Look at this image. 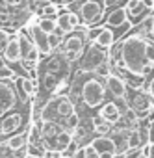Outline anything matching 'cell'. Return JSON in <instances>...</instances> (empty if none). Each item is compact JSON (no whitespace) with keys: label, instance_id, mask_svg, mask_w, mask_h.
Listing matches in <instances>:
<instances>
[{"label":"cell","instance_id":"83f0119b","mask_svg":"<svg viewBox=\"0 0 154 158\" xmlns=\"http://www.w3.org/2000/svg\"><path fill=\"white\" fill-rule=\"evenodd\" d=\"M148 19H150V30H148V37L154 41V10L148 13Z\"/></svg>","mask_w":154,"mask_h":158},{"label":"cell","instance_id":"3957f363","mask_svg":"<svg viewBox=\"0 0 154 158\" xmlns=\"http://www.w3.org/2000/svg\"><path fill=\"white\" fill-rule=\"evenodd\" d=\"M76 114V106L74 102L71 101L69 95H54V97H48L47 102L43 104L41 108V119H47V121H54L58 125H65V121Z\"/></svg>","mask_w":154,"mask_h":158},{"label":"cell","instance_id":"7402d4cb","mask_svg":"<svg viewBox=\"0 0 154 158\" xmlns=\"http://www.w3.org/2000/svg\"><path fill=\"white\" fill-rule=\"evenodd\" d=\"M143 145H145V141H143V138H141L139 128H137V127H132L130 132H128V152H134V151L141 149Z\"/></svg>","mask_w":154,"mask_h":158},{"label":"cell","instance_id":"8d00e7d4","mask_svg":"<svg viewBox=\"0 0 154 158\" xmlns=\"http://www.w3.org/2000/svg\"><path fill=\"white\" fill-rule=\"evenodd\" d=\"M152 2H154V0H152Z\"/></svg>","mask_w":154,"mask_h":158},{"label":"cell","instance_id":"4316f807","mask_svg":"<svg viewBox=\"0 0 154 158\" xmlns=\"http://www.w3.org/2000/svg\"><path fill=\"white\" fill-rule=\"evenodd\" d=\"M145 91L148 93V97H150V101H152V104H154V76L147 80V84H145Z\"/></svg>","mask_w":154,"mask_h":158},{"label":"cell","instance_id":"9a60e30c","mask_svg":"<svg viewBox=\"0 0 154 158\" xmlns=\"http://www.w3.org/2000/svg\"><path fill=\"white\" fill-rule=\"evenodd\" d=\"M17 88L21 89L22 101H32L39 93V78L37 76H22L17 80Z\"/></svg>","mask_w":154,"mask_h":158},{"label":"cell","instance_id":"d6986e66","mask_svg":"<svg viewBox=\"0 0 154 158\" xmlns=\"http://www.w3.org/2000/svg\"><path fill=\"white\" fill-rule=\"evenodd\" d=\"M4 145L8 147V151H17V149L28 147V132L26 130H21L17 134L8 136V139L4 141Z\"/></svg>","mask_w":154,"mask_h":158},{"label":"cell","instance_id":"52a82bcc","mask_svg":"<svg viewBox=\"0 0 154 158\" xmlns=\"http://www.w3.org/2000/svg\"><path fill=\"white\" fill-rule=\"evenodd\" d=\"M19 102L17 84H13L11 78H0V117L13 112Z\"/></svg>","mask_w":154,"mask_h":158},{"label":"cell","instance_id":"ba28073f","mask_svg":"<svg viewBox=\"0 0 154 158\" xmlns=\"http://www.w3.org/2000/svg\"><path fill=\"white\" fill-rule=\"evenodd\" d=\"M106 60H108V50L97 47L95 43H87V47H86L80 61H78V69H82V71H95Z\"/></svg>","mask_w":154,"mask_h":158},{"label":"cell","instance_id":"d6a6232c","mask_svg":"<svg viewBox=\"0 0 154 158\" xmlns=\"http://www.w3.org/2000/svg\"><path fill=\"white\" fill-rule=\"evenodd\" d=\"M143 2H145V4H147L150 10H154V2H152V0H143Z\"/></svg>","mask_w":154,"mask_h":158},{"label":"cell","instance_id":"44dd1931","mask_svg":"<svg viewBox=\"0 0 154 158\" xmlns=\"http://www.w3.org/2000/svg\"><path fill=\"white\" fill-rule=\"evenodd\" d=\"M61 8L56 4V2H43L39 8H37V17H48V19H56L59 15Z\"/></svg>","mask_w":154,"mask_h":158},{"label":"cell","instance_id":"4fadbf2b","mask_svg":"<svg viewBox=\"0 0 154 158\" xmlns=\"http://www.w3.org/2000/svg\"><path fill=\"white\" fill-rule=\"evenodd\" d=\"M124 108H126V104H123V102L106 101V102L97 110V114H99L102 119H106L108 123H111V125L115 127V125L121 123V119H123V110H124Z\"/></svg>","mask_w":154,"mask_h":158},{"label":"cell","instance_id":"e575fe53","mask_svg":"<svg viewBox=\"0 0 154 158\" xmlns=\"http://www.w3.org/2000/svg\"><path fill=\"white\" fill-rule=\"evenodd\" d=\"M61 158H72V156H71V154H65V152H63V156H61Z\"/></svg>","mask_w":154,"mask_h":158},{"label":"cell","instance_id":"5bb4252c","mask_svg":"<svg viewBox=\"0 0 154 158\" xmlns=\"http://www.w3.org/2000/svg\"><path fill=\"white\" fill-rule=\"evenodd\" d=\"M124 11H126V19L132 23V26H136V24L141 23L152 10L143 2V0H126V2H124Z\"/></svg>","mask_w":154,"mask_h":158},{"label":"cell","instance_id":"d4e9b609","mask_svg":"<svg viewBox=\"0 0 154 158\" xmlns=\"http://www.w3.org/2000/svg\"><path fill=\"white\" fill-rule=\"evenodd\" d=\"M11 35H13V32H10L8 28H0V54L4 52V48L8 47V43H10V39H11Z\"/></svg>","mask_w":154,"mask_h":158},{"label":"cell","instance_id":"603a6c76","mask_svg":"<svg viewBox=\"0 0 154 158\" xmlns=\"http://www.w3.org/2000/svg\"><path fill=\"white\" fill-rule=\"evenodd\" d=\"M37 24L41 30H45L47 34H52L56 32L58 24H56V19H48V17H37Z\"/></svg>","mask_w":154,"mask_h":158},{"label":"cell","instance_id":"836d02e7","mask_svg":"<svg viewBox=\"0 0 154 158\" xmlns=\"http://www.w3.org/2000/svg\"><path fill=\"white\" fill-rule=\"evenodd\" d=\"M58 2H65V4H71V0H58Z\"/></svg>","mask_w":154,"mask_h":158},{"label":"cell","instance_id":"8fae6325","mask_svg":"<svg viewBox=\"0 0 154 158\" xmlns=\"http://www.w3.org/2000/svg\"><path fill=\"white\" fill-rule=\"evenodd\" d=\"M104 80H106V88H108V93L113 97V101L117 102H123L126 104V93H128V86L124 84V80L117 74V73H110L108 76H104Z\"/></svg>","mask_w":154,"mask_h":158},{"label":"cell","instance_id":"7c38bea8","mask_svg":"<svg viewBox=\"0 0 154 158\" xmlns=\"http://www.w3.org/2000/svg\"><path fill=\"white\" fill-rule=\"evenodd\" d=\"M89 143L99 151L100 158H121V154H119V151H117V143H115V139H113L110 134L95 136Z\"/></svg>","mask_w":154,"mask_h":158},{"label":"cell","instance_id":"484cf974","mask_svg":"<svg viewBox=\"0 0 154 158\" xmlns=\"http://www.w3.org/2000/svg\"><path fill=\"white\" fill-rule=\"evenodd\" d=\"M84 152H86V158H100V154H99V151L91 145V143H87V145H84Z\"/></svg>","mask_w":154,"mask_h":158},{"label":"cell","instance_id":"7a4b0ae2","mask_svg":"<svg viewBox=\"0 0 154 158\" xmlns=\"http://www.w3.org/2000/svg\"><path fill=\"white\" fill-rule=\"evenodd\" d=\"M76 95H78V99H72V102L80 117H86V114H97V110L108 101L106 80L93 71L78 69V73H72L71 76L69 89V97Z\"/></svg>","mask_w":154,"mask_h":158},{"label":"cell","instance_id":"f1b7e54d","mask_svg":"<svg viewBox=\"0 0 154 158\" xmlns=\"http://www.w3.org/2000/svg\"><path fill=\"white\" fill-rule=\"evenodd\" d=\"M2 2H4L8 8H15L17 4H21V2H22V0H2Z\"/></svg>","mask_w":154,"mask_h":158},{"label":"cell","instance_id":"4dcf8cb0","mask_svg":"<svg viewBox=\"0 0 154 158\" xmlns=\"http://www.w3.org/2000/svg\"><path fill=\"white\" fill-rule=\"evenodd\" d=\"M148 158H154V141L148 143Z\"/></svg>","mask_w":154,"mask_h":158},{"label":"cell","instance_id":"5b68a950","mask_svg":"<svg viewBox=\"0 0 154 158\" xmlns=\"http://www.w3.org/2000/svg\"><path fill=\"white\" fill-rule=\"evenodd\" d=\"M76 4L74 11L78 13L84 26H95L104 19L106 2L104 0H72Z\"/></svg>","mask_w":154,"mask_h":158},{"label":"cell","instance_id":"277c9868","mask_svg":"<svg viewBox=\"0 0 154 158\" xmlns=\"http://www.w3.org/2000/svg\"><path fill=\"white\" fill-rule=\"evenodd\" d=\"M86 47H87V26L80 24L78 28H74L71 34H67L63 37V43L59 47V52L63 54V58L69 63L74 65L76 61H80Z\"/></svg>","mask_w":154,"mask_h":158},{"label":"cell","instance_id":"f546056e","mask_svg":"<svg viewBox=\"0 0 154 158\" xmlns=\"http://www.w3.org/2000/svg\"><path fill=\"white\" fill-rule=\"evenodd\" d=\"M72 158H86V152H84V147H78V151H76L72 154Z\"/></svg>","mask_w":154,"mask_h":158},{"label":"cell","instance_id":"2e32d148","mask_svg":"<svg viewBox=\"0 0 154 158\" xmlns=\"http://www.w3.org/2000/svg\"><path fill=\"white\" fill-rule=\"evenodd\" d=\"M2 56H4V60H6L11 67L21 65V45H19L17 32H13V35H11L10 43H8V47H6V48H4V52H2Z\"/></svg>","mask_w":154,"mask_h":158},{"label":"cell","instance_id":"8992f818","mask_svg":"<svg viewBox=\"0 0 154 158\" xmlns=\"http://www.w3.org/2000/svg\"><path fill=\"white\" fill-rule=\"evenodd\" d=\"M17 37H19V45H21V65L28 71H35L39 60L43 58L41 52L37 50V47L34 45V41L30 39V35L24 30H19Z\"/></svg>","mask_w":154,"mask_h":158},{"label":"cell","instance_id":"1f68e13d","mask_svg":"<svg viewBox=\"0 0 154 158\" xmlns=\"http://www.w3.org/2000/svg\"><path fill=\"white\" fill-rule=\"evenodd\" d=\"M24 158H43V156H41V154H35V152H28Z\"/></svg>","mask_w":154,"mask_h":158},{"label":"cell","instance_id":"ffe728a7","mask_svg":"<svg viewBox=\"0 0 154 158\" xmlns=\"http://www.w3.org/2000/svg\"><path fill=\"white\" fill-rule=\"evenodd\" d=\"M89 121H91V130H93V134H97V136L110 134V132H111V128H113V125H111V123H108L106 119H102L99 114H93V115L89 117Z\"/></svg>","mask_w":154,"mask_h":158},{"label":"cell","instance_id":"cb8c5ba5","mask_svg":"<svg viewBox=\"0 0 154 158\" xmlns=\"http://www.w3.org/2000/svg\"><path fill=\"white\" fill-rule=\"evenodd\" d=\"M63 34H59L58 30L56 32H52V34H48V45H50V50L54 52V50H59V47H61V43H63Z\"/></svg>","mask_w":154,"mask_h":158},{"label":"cell","instance_id":"e0dca14e","mask_svg":"<svg viewBox=\"0 0 154 158\" xmlns=\"http://www.w3.org/2000/svg\"><path fill=\"white\" fill-rule=\"evenodd\" d=\"M115 41H117L115 30L104 24V26H100V32H99V35L95 37V41H93V43H95L97 47L104 48V50H110V48L115 45Z\"/></svg>","mask_w":154,"mask_h":158},{"label":"cell","instance_id":"30bf717a","mask_svg":"<svg viewBox=\"0 0 154 158\" xmlns=\"http://www.w3.org/2000/svg\"><path fill=\"white\" fill-rule=\"evenodd\" d=\"M126 106L132 108L136 114L137 112H147L150 106H152V101L148 97V93L145 91V88H128V93H126Z\"/></svg>","mask_w":154,"mask_h":158},{"label":"cell","instance_id":"d590c367","mask_svg":"<svg viewBox=\"0 0 154 158\" xmlns=\"http://www.w3.org/2000/svg\"><path fill=\"white\" fill-rule=\"evenodd\" d=\"M37 2H48V0H37Z\"/></svg>","mask_w":154,"mask_h":158},{"label":"cell","instance_id":"9c48e42d","mask_svg":"<svg viewBox=\"0 0 154 158\" xmlns=\"http://www.w3.org/2000/svg\"><path fill=\"white\" fill-rule=\"evenodd\" d=\"M26 121H30L28 112H10L6 115L0 117V136H11L21 132V128L26 125Z\"/></svg>","mask_w":154,"mask_h":158},{"label":"cell","instance_id":"ac0fdd59","mask_svg":"<svg viewBox=\"0 0 154 158\" xmlns=\"http://www.w3.org/2000/svg\"><path fill=\"white\" fill-rule=\"evenodd\" d=\"M124 23H128V19H126V11H124V6H119V8L110 10V13H108V17H106V26L117 30V28H121Z\"/></svg>","mask_w":154,"mask_h":158},{"label":"cell","instance_id":"6da1fadb","mask_svg":"<svg viewBox=\"0 0 154 158\" xmlns=\"http://www.w3.org/2000/svg\"><path fill=\"white\" fill-rule=\"evenodd\" d=\"M108 61L111 71L124 69L148 80L154 76V41L132 30L108 50Z\"/></svg>","mask_w":154,"mask_h":158}]
</instances>
